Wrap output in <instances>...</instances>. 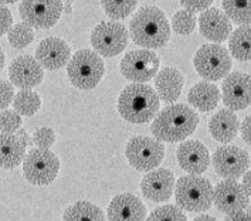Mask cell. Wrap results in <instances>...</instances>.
<instances>
[{
  "mask_svg": "<svg viewBox=\"0 0 251 221\" xmlns=\"http://www.w3.org/2000/svg\"><path fill=\"white\" fill-rule=\"evenodd\" d=\"M212 162L216 173L223 179L236 180L244 176V173L250 168L249 153L234 145H226L216 149Z\"/></svg>",
  "mask_w": 251,
  "mask_h": 221,
  "instance_id": "cell-12",
  "label": "cell"
},
{
  "mask_svg": "<svg viewBox=\"0 0 251 221\" xmlns=\"http://www.w3.org/2000/svg\"><path fill=\"white\" fill-rule=\"evenodd\" d=\"M198 125L199 115L193 108L173 104L159 112L151 130L155 139L160 142H182L196 130Z\"/></svg>",
  "mask_w": 251,
  "mask_h": 221,
  "instance_id": "cell-1",
  "label": "cell"
},
{
  "mask_svg": "<svg viewBox=\"0 0 251 221\" xmlns=\"http://www.w3.org/2000/svg\"><path fill=\"white\" fill-rule=\"evenodd\" d=\"M225 14L230 19V22H234L241 26L251 25V0L250 1H233L225 0L222 1Z\"/></svg>",
  "mask_w": 251,
  "mask_h": 221,
  "instance_id": "cell-28",
  "label": "cell"
},
{
  "mask_svg": "<svg viewBox=\"0 0 251 221\" xmlns=\"http://www.w3.org/2000/svg\"><path fill=\"white\" fill-rule=\"evenodd\" d=\"M57 141V135L53 128L43 126L34 132L33 135V143L37 146V149H46L49 150Z\"/></svg>",
  "mask_w": 251,
  "mask_h": 221,
  "instance_id": "cell-34",
  "label": "cell"
},
{
  "mask_svg": "<svg viewBox=\"0 0 251 221\" xmlns=\"http://www.w3.org/2000/svg\"><path fill=\"white\" fill-rule=\"evenodd\" d=\"M241 186L244 187V190H246L247 196L251 198V170H247V172L244 173Z\"/></svg>",
  "mask_w": 251,
  "mask_h": 221,
  "instance_id": "cell-41",
  "label": "cell"
},
{
  "mask_svg": "<svg viewBox=\"0 0 251 221\" xmlns=\"http://www.w3.org/2000/svg\"><path fill=\"white\" fill-rule=\"evenodd\" d=\"M129 33L126 27L118 22H102L94 27L91 44L98 55L115 57L126 49Z\"/></svg>",
  "mask_w": 251,
  "mask_h": 221,
  "instance_id": "cell-9",
  "label": "cell"
},
{
  "mask_svg": "<svg viewBox=\"0 0 251 221\" xmlns=\"http://www.w3.org/2000/svg\"><path fill=\"white\" fill-rule=\"evenodd\" d=\"M64 13L63 1L47 0V1H22L19 4V14L31 28L49 30L57 25L61 14Z\"/></svg>",
  "mask_w": 251,
  "mask_h": 221,
  "instance_id": "cell-11",
  "label": "cell"
},
{
  "mask_svg": "<svg viewBox=\"0 0 251 221\" xmlns=\"http://www.w3.org/2000/svg\"><path fill=\"white\" fill-rule=\"evenodd\" d=\"M26 149L22 146L16 135L0 133V168L14 169L25 160Z\"/></svg>",
  "mask_w": 251,
  "mask_h": 221,
  "instance_id": "cell-24",
  "label": "cell"
},
{
  "mask_svg": "<svg viewBox=\"0 0 251 221\" xmlns=\"http://www.w3.org/2000/svg\"><path fill=\"white\" fill-rule=\"evenodd\" d=\"M14 94L16 92H14L12 82L0 79V111H4L9 105L12 104Z\"/></svg>",
  "mask_w": 251,
  "mask_h": 221,
  "instance_id": "cell-35",
  "label": "cell"
},
{
  "mask_svg": "<svg viewBox=\"0 0 251 221\" xmlns=\"http://www.w3.org/2000/svg\"><path fill=\"white\" fill-rule=\"evenodd\" d=\"M121 74L135 84H144L156 77L160 67L158 54L151 50H135L121 60Z\"/></svg>",
  "mask_w": 251,
  "mask_h": 221,
  "instance_id": "cell-10",
  "label": "cell"
},
{
  "mask_svg": "<svg viewBox=\"0 0 251 221\" xmlns=\"http://www.w3.org/2000/svg\"><path fill=\"white\" fill-rule=\"evenodd\" d=\"M222 99L230 111H243L251 105V75L244 73L228 74L222 85Z\"/></svg>",
  "mask_w": 251,
  "mask_h": 221,
  "instance_id": "cell-13",
  "label": "cell"
},
{
  "mask_svg": "<svg viewBox=\"0 0 251 221\" xmlns=\"http://www.w3.org/2000/svg\"><path fill=\"white\" fill-rule=\"evenodd\" d=\"M71 47L64 40L58 37H46L36 49V60L43 68L55 71L68 64Z\"/></svg>",
  "mask_w": 251,
  "mask_h": 221,
  "instance_id": "cell-17",
  "label": "cell"
},
{
  "mask_svg": "<svg viewBox=\"0 0 251 221\" xmlns=\"http://www.w3.org/2000/svg\"><path fill=\"white\" fill-rule=\"evenodd\" d=\"M67 75L79 90H93L105 75V64L101 55L91 50H79L68 61Z\"/></svg>",
  "mask_w": 251,
  "mask_h": 221,
  "instance_id": "cell-5",
  "label": "cell"
},
{
  "mask_svg": "<svg viewBox=\"0 0 251 221\" xmlns=\"http://www.w3.org/2000/svg\"><path fill=\"white\" fill-rule=\"evenodd\" d=\"M106 219L108 221H145L146 207L141 198L132 193H119L111 200Z\"/></svg>",
  "mask_w": 251,
  "mask_h": 221,
  "instance_id": "cell-19",
  "label": "cell"
},
{
  "mask_svg": "<svg viewBox=\"0 0 251 221\" xmlns=\"http://www.w3.org/2000/svg\"><path fill=\"white\" fill-rule=\"evenodd\" d=\"M13 25V14L7 6L0 4V37L9 33Z\"/></svg>",
  "mask_w": 251,
  "mask_h": 221,
  "instance_id": "cell-37",
  "label": "cell"
},
{
  "mask_svg": "<svg viewBox=\"0 0 251 221\" xmlns=\"http://www.w3.org/2000/svg\"><path fill=\"white\" fill-rule=\"evenodd\" d=\"M60 172V159L51 150L31 149L23 160V176L34 186H50Z\"/></svg>",
  "mask_w": 251,
  "mask_h": 221,
  "instance_id": "cell-7",
  "label": "cell"
},
{
  "mask_svg": "<svg viewBox=\"0 0 251 221\" xmlns=\"http://www.w3.org/2000/svg\"><path fill=\"white\" fill-rule=\"evenodd\" d=\"M14 135H16V138L20 141L22 146H23L25 149H27L28 146H31V145H33V138H30V136H28V133H27L26 129H22V128H20V129L17 130Z\"/></svg>",
  "mask_w": 251,
  "mask_h": 221,
  "instance_id": "cell-40",
  "label": "cell"
},
{
  "mask_svg": "<svg viewBox=\"0 0 251 221\" xmlns=\"http://www.w3.org/2000/svg\"><path fill=\"white\" fill-rule=\"evenodd\" d=\"M193 221H217V219H214L212 216H199Z\"/></svg>",
  "mask_w": 251,
  "mask_h": 221,
  "instance_id": "cell-42",
  "label": "cell"
},
{
  "mask_svg": "<svg viewBox=\"0 0 251 221\" xmlns=\"http://www.w3.org/2000/svg\"><path fill=\"white\" fill-rule=\"evenodd\" d=\"M146 221H187V217L182 208L172 204H166L155 208L148 216Z\"/></svg>",
  "mask_w": 251,
  "mask_h": 221,
  "instance_id": "cell-32",
  "label": "cell"
},
{
  "mask_svg": "<svg viewBox=\"0 0 251 221\" xmlns=\"http://www.w3.org/2000/svg\"><path fill=\"white\" fill-rule=\"evenodd\" d=\"M4 64H6V55H4V52H3V50L0 49V71L3 70V67H4Z\"/></svg>",
  "mask_w": 251,
  "mask_h": 221,
  "instance_id": "cell-43",
  "label": "cell"
},
{
  "mask_svg": "<svg viewBox=\"0 0 251 221\" xmlns=\"http://www.w3.org/2000/svg\"><path fill=\"white\" fill-rule=\"evenodd\" d=\"M175 200L177 207L189 213H201L212 207L214 187L201 176H183L175 183Z\"/></svg>",
  "mask_w": 251,
  "mask_h": 221,
  "instance_id": "cell-4",
  "label": "cell"
},
{
  "mask_svg": "<svg viewBox=\"0 0 251 221\" xmlns=\"http://www.w3.org/2000/svg\"><path fill=\"white\" fill-rule=\"evenodd\" d=\"M223 221H251V207L240 210L231 214H226Z\"/></svg>",
  "mask_w": 251,
  "mask_h": 221,
  "instance_id": "cell-38",
  "label": "cell"
},
{
  "mask_svg": "<svg viewBox=\"0 0 251 221\" xmlns=\"http://www.w3.org/2000/svg\"><path fill=\"white\" fill-rule=\"evenodd\" d=\"M196 26H198V19L193 13L187 10H179L173 14L172 28L175 33L180 36H189L196 30Z\"/></svg>",
  "mask_w": 251,
  "mask_h": 221,
  "instance_id": "cell-30",
  "label": "cell"
},
{
  "mask_svg": "<svg viewBox=\"0 0 251 221\" xmlns=\"http://www.w3.org/2000/svg\"><path fill=\"white\" fill-rule=\"evenodd\" d=\"M41 106V98L31 90H20L14 94L13 109L22 117H33Z\"/></svg>",
  "mask_w": 251,
  "mask_h": 221,
  "instance_id": "cell-27",
  "label": "cell"
},
{
  "mask_svg": "<svg viewBox=\"0 0 251 221\" xmlns=\"http://www.w3.org/2000/svg\"><path fill=\"white\" fill-rule=\"evenodd\" d=\"M175 183V176L171 170L159 168L148 172L144 176L141 182V192L153 203H165L172 197Z\"/></svg>",
  "mask_w": 251,
  "mask_h": 221,
  "instance_id": "cell-16",
  "label": "cell"
},
{
  "mask_svg": "<svg viewBox=\"0 0 251 221\" xmlns=\"http://www.w3.org/2000/svg\"><path fill=\"white\" fill-rule=\"evenodd\" d=\"M133 43L146 49H160L171 37V25L165 13L156 6L141 7L129 23Z\"/></svg>",
  "mask_w": 251,
  "mask_h": 221,
  "instance_id": "cell-2",
  "label": "cell"
},
{
  "mask_svg": "<svg viewBox=\"0 0 251 221\" xmlns=\"http://www.w3.org/2000/svg\"><path fill=\"white\" fill-rule=\"evenodd\" d=\"M23 119L14 109H4L0 112V130L1 133H10L14 135L22 128Z\"/></svg>",
  "mask_w": 251,
  "mask_h": 221,
  "instance_id": "cell-33",
  "label": "cell"
},
{
  "mask_svg": "<svg viewBox=\"0 0 251 221\" xmlns=\"http://www.w3.org/2000/svg\"><path fill=\"white\" fill-rule=\"evenodd\" d=\"M63 6H64V10H66L67 13H71V3H68V1H63Z\"/></svg>",
  "mask_w": 251,
  "mask_h": 221,
  "instance_id": "cell-44",
  "label": "cell"
},
{
  "mask_svg": "<svg viewBox=\"0 0 251 221\" xmlns=\"http://www.w3.org/2000/svg\"><path fill=\"white\" fill-rule=\"evenodd\" d=\"M105 13L114 19V20H122L125 17H128L129 14H132V12L136 9V1L133 0H124V1H114V0H105L101 3Z\"/></svg>",
  "mask_w": 251,
  "mask_h": 221,
  "instance_id": "cell-31",
  "label": "cell"
},
{
  "mask_svg": "<svg viewBox=\"0 0 251 221\" xmlns=\"http://www.w3.org/2000/svg\"><path fill=\"white\" fill-rule=\"evenodd\" d=\"M222 94L219 91L217 85L213 82H198L193 85L187 94V102L193 105L195 109L200 112H210L219 102H220Z\"/></svg>",
  "mask_w": 251,
  "mask_h": 221,
  "instance_id": "cell-23",
  "label": "cell"
},
{
  "mask_svg": "<svg viewBox=\"0 0 251 221\" xmlns=\"http://www.w3.org/2000/svg\"><path fill=\"white\" fill-rule=\"evenodd\" d=\"M160 101L156 91L146 84H129L118 97V112L129 123H146L156 118Z\"/></svg>",
  "mask_w": 251,
  "mask_h": 221,
  "instance_id": "cell-3",
  "label": "cell"
},
{
  "mask_svg": "<svg viewBox=\"0 0 251 221\" xmlns=\"http://www.w3.org/2000/svg\"><path fill=\"white\" fill-rule=\"evenodd\" d=\"M200 33L207 40L214 41V44L223 43L233 33V25L230 19L220 9L210 7L209 10L200 14L198 20Z\"/></svg>",
  "mask_w": 251,
  "mask_h": 221,
  "instance_id": "cell-20",
  "label": "cell"
},
{
  "mask_svg": "<svg viewBox=\"0 0 251 221\" xmlns=\"http://www.w3.org/2000/svg\"><path fill=\"white\" fill-rule=\"evenodd\" d=\"M240 129V119L230 109H220L209 121L210 135L219 142H231L236 139Z\"/></svg>",
  "mask_w": 251,
  "mask_h": 221,
  "instance_id": "cell-22",
  "label": "cell"
},
{
  "mask_svg": "<svg viewBox=\"0 0 251 221\" xmlns=\"http://www.w3.org/2000/svg\"><path fill=\"white\" fill-rule=\"evenodd\" d=\"M193 64L201 78L206 81H219L230 74L233 68V60L226 47L212 43L199 49Z\"/></svg>",
  "mask_w": 251,
  "mask_h": 221,
  "instance_id": "cell-6",
  "label": "cell"
},
{
  "mask_svg": "<svg viewBox=\"0 0 251 221\" xmlns=\"http://www.w3.org/2000/svg\"><path fill=\"white\" fill-rule=\"evenodd\" d=\"M213 203L219 208V211L225 214H231L249 207L250 197L247 196L241 183L233 179H225L217 183L214 189Z\"/></svg>",
  "mask_w": 251,
  "mask_h": 221,
  "instance_id": "cell-14",
  "label": "cell"
},
{
  "mask_svg": "<svg viewBox=\"0 0 251 221\" xmlns=\"http://www.w3.org/2000/svg\"><path fill=\"white\" fill-rule=\"evenodd\" d=\"M240 132L244 142L251 145V115L244 118V121L240 123Z\"/></svg>",
  "mask_w": 251,
  "mask_h": 221,
  "instance_id": "cell-39",
  "label": "cell"
},
{
  "mask_svg": "<svg viewBox=\"0 0 251 221\" xmlns=\"http://www.w3.org/2000/svg\"><path fill=\"white\" fill-rule=\"evenodd\" d=\"M125 156L133 169L151 172L159 168L165 157L163 143L149 136H133L126 143Z\"/></svg>",
  "mask_w": 251,
  "mask_h": 221,
  "instance_id": "cell-8",
  "label": "cell"
},
{
  "mask_svg": "<svg viewBox=\"0 0 251 221\" xmlns=\"http://www.w3.org/2000/svg\"><path fill=\"white\" fill-rule=\"evenodd\" d=\"M185 85V78L177 68L165 67L155 77V87L159 101L173 105L180 97Z\"/></svg>",
  "mask_w": 251,
  "mask_h": 221,
  "instance_id": "cell-21",
  "label": "cell"
},
{
  "mask_svg": "<svg viewBox=\"0 0 251 221\" xmlns=\"http://www.w3.org/2000/svg\"><path fill=\"white\" fill-rule=\"evenodd\" d=\"M9 43L14 49H25L34 40V30L26 23H17L7 33Z\"/></svg>",
  "mask_w": 251,
  "mask_h": 221,
  "instance_id": "cell-29",
  "label": "cell"
},
{
  "mask_svg": "<svg viewBox=\"0 0 251 221\" xmlns=\"http://www.w3.org/2000/svg\"><path fill=\"white\" fill-rule=\"evenodd\" d=\"M176 156L179 166L192 176L204 173L210 166V153L204 143L199 141H185L180 143Z\"/></svg>",
  "mask_w": 251,
  "mask_h": 221,
  "instance_id": "cell-18",
  "label": "cell"
},
{
  "mask_svg": "<svg viewBox=\"0 0 251 221\" xmlns=\"http://www.w3.org/2000/svg\"><path fill=\"white\" fill-rule=\"evenodd\" d=\"M63 221H106V219L102 208L91 201L82 200L66 208Z\"/></svg>",
  "mask_w": 251,
  "mask_h": 221,
  "instance_id": "cell-25",
  "label": "cell"
},
{
  "mask_svg": "<svg viewBox=\"0 0 251 221\" xmlns=\"http://www.w3.org/2000/svg\"><path fill=\"white\" fill-rule=\"evenodd\" d=\"M180 4H182V7H183V10H187V12H190V13H196V12H206V10H209L210 7H212L213 1L210 0H207V1H204V0H185V1H180Z\"/></svg>",
  "mask_w": 251,
  "mask_h": 221,
  "instance_id": "cell-36",
  "label": "cell"
},
{
  "mask_svg": "<svg viewBox=\"0 0 251 221\" xmlns=\"http://www.w3.org/2000/svg\"><path fill=\"white\" fill-rule=\"evenodd\" d=\"M9 78L12 85L20 90H31L41 84L44 78V68L31 55H20L14 58L9 67Z\"/></svg>",
  "mask_w": 251,
  "mask_h": 221,
  "instance_id": "cell-15",
  "label": "cell"
},
{
  "mask_svg": "<svg viewBox=\"0 0 251 221\" xmlns=\"http://www.w3.org/2000/svg\"><path fill=\"white\" fill-rule=\"evenodd\" d=\"M230 55L238 61L251 60V26H241L236 28L228 37Z\"/></svg>",
  "mask_w": 251,
  "mask_h": 221,
  "instance_id": "cell-26",
  "label": "cell"
}]
</instances>
